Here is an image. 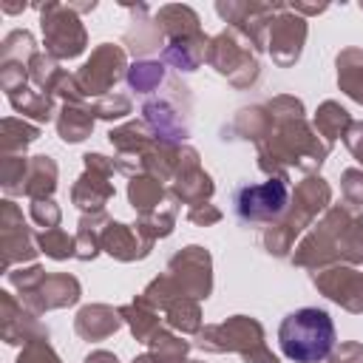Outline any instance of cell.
I'll return each mask as SVG.
<instances>
[{"instance_id": "obj_1", "label": "cell", "mask_w": 363, "mask_h": 363, "mask_svg": "<svg viewBox=\"0 0 363 363\" xmlns=\"http://www.w3.org/2000/svg\"><path fill=\"white\" fill-rule=\"evenodd\" d=\"M281 349L295 363H318L335 343V326L323 309H298L281 323Z\"/></svg>"}, {"instance_id": "obj_2", "label": "cell", "mask_w": 363, "mask_h": 363, "mask_svg": "<svg viewBox=\"0 0 363 363\" xmlns=\"http://www.w3.org/2000/svg\"><path fill=\"white\" fill-rule=\"evenodd\" d=\"M286 204L284 182H267L261 187H244L238 193V213L244 218H275Z\"/></svg>"}, {"instance_id": "obj_3", "label": "cell", "mask_w": 363, "mask_h": 363, "mask_svg": "<svg viewBox=\"0 0 363 363\" xmlns=\"http://www.w3.org/2000/svg\"><path fill=\"white\" fill-rule=\"evenodd\" d=\"M119 65H122V54H119L116 48H99V51L94 54V60L85 65L82 79H88L91 88H94V94H96V82H99L96 77H102V88H108L111 82H116Z\"/></svg>"}, {"instance_id": "obj_4", "label": "cell", "mask_w": 363, "mask_h": 363, "mask_svg": "<svg viewBox=\"0 0 363 363\" xmlns=\"http://www.w3.org/2000/svg\"><path fill=\"white\" fill-rule=\"evenodd\" d=\"M91 130V116H85L82 111L65 108V116L60 119V133L65 142H79L85 139V133Z\"/></svg>"}, {"instance_id": "obj_5", "label": "cell", "mask_w": 363, "mask_h": 363, "mask_svg": "<svg viewBox=\"0 0 363 363\" xmlns=\"http://www.w3.org/2000/svg\"><path fill=\"white\" fill-rule=\"evenodd\" d=\"M159 79H162V68L159 65H136L130 71V85L136 91H150Z\"/></svg>"}, {"instance_id": "obj_6", "label": "cell", "mask_w": 363, "mask_h": 363, "mask_svg": "<svg viewBox=\"0 0 363 363\" xmlns=\"http://www.w3.org/2000/svg\"><path fill=\"white\" fill-rule=\"evenodd\" d=\"M40 244L45 247V252L48 255H54V258H65V255H71V238L65 235V233H60V230H51V233H45L43 238H40Z\"/></svg>"}, {"instance_id": "obj_7", "label": "cell", "mask_w": 363, "mask_h": 363, "mask_svg": "<svg viewBox=\"0 0 363 363\" xmlns=\"http://www.w3.org/2000/svg\"><path fill=\"white\" fill-rule=\"evenodd\" d=\"M329 113H332V116H326V111H320V113H318V125L323 128V133H326L329 139H335V136H337V122L346 125L349 116H346V111L337 108L335 102H329Z\"/></svg>"}, {"instance_id": "obj_8", "label": "cell", "mask_w": 363, "mask_h": 363, "mask_svg": "<svg viewBox=\"0 0 363 363\" xmlns=\"http://www.w3.org/2000/svg\"><path fill=\"white\" fill-rule=\"evenodd\" d=\"M349 147H352L354 156H360V162H363V139H354V136H352V139H349Z\"/></svg>"}, {"instance_id": "obj_9", "label": "cell", "mask_w": 363, "mask_h": 363, "mask_svg": "<svg viewBox=\"0 0 363 363\" xmlns=\"http://www.w3.org/2000/svg\"><path fill=\"white\" fill-rule=\"evenodd\" d=\"M88 363H116L111 354H105V352H96L94 357H88Z\"/></svg>"}]
</instances>
